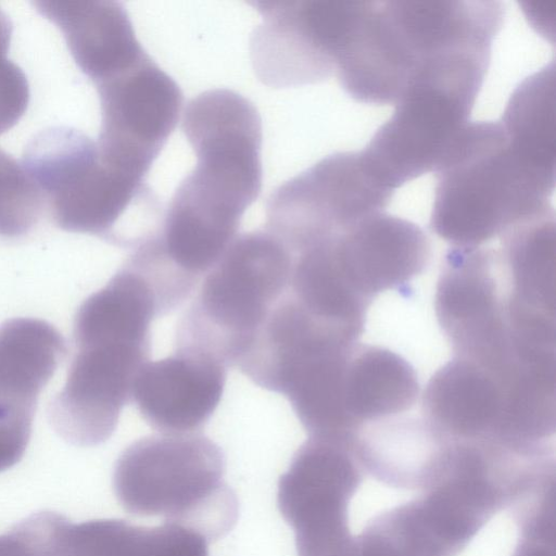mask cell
Here are the masks:
<instances>
[{"label":"cell","instance_id":"6","mask_svg":"<svg viewBox=\"0 0 556 556\" xmlns=\"http://www.w3.org/2000/svg\"><path fill=\"white\" fill-rule=\"evenodd\" d=\"M481 86L479 78L456 70L431 67L418 73L363 154L393 190L435 172L469 123Z\"/></svg>","mask_w":556,"mask_h":556},{"label":"cell","instance_id":"9","mask_svg":"<svg viewBox=\"0 0 556 556\" xmlns=\"http://www.w3.org/2000/svg\"><path fill=\"white\" fill-rule=\"evenodd\" d=\"M73 339L66 382L51 400L48 417L66 442L96 446L111 438L124 406L131 402L151 344L84 327H73Z\"/></svg>","mask_w":556,"mask_h":556},{"label":"cell","instance_id":"4","mask_svg":"<svg viewBox=\"0 0 556 556\" xmlns=\"http://www.w3.org/2000/svg\"><path fill=\"white\" fill-rule=\"evenodd\" d=\"M292 255L266 229L237 236L178 321L176 350L236 366L289 286Z\"/></svg>","mask_w":556,"mask_h":556},{"label":"cell","instance_id":"19","mask_svg":"<svg viewBox=\"0 0 556 556\" xmlns=\"http://www.w3.org/2000/svg\"><path fill=\"white\" fill-rule=\"evenodd\" d=\"M208 542L186 527L164 522L137 526L119 519L80 523L65 520L59 542L60 556H208Z\"/></svg>","mask_w":556,"mask_h":556},{"label":"cell","instance_id":"7","mask_svg":"<svg viewBox=\"0 0 556 556\" xmlns=\"http://www.w3.org/2000/svg\"><path fill=\"white\" fill-rule=\"evenodd\" d=\"M394 192L362 151L334 153L271 193L264 229L294 254L384 212Z\"/></svg>","mask_w":556,"mask_h":556},{"label":"cell","instance_id":"15","mask_svg":"<svg viewBox=\"0 0 556 556\" xmlns=\"http://www.w3.org/2000/svg\"><path fill=\"white\" fill-rule=\"evenodd\" d=\"M226 371L227 367L207 355L175 350L141 368L131 402L160 433L198 432L222 400Z\"/></svg>","mask_w":556,"mask_h":556},{"label":"cell","instance_id":"10","mask_svg":"<svg viewBox=\"0 0 556 556\" xmlns=\"http://www.w3.org/2000/svg\"><path fill=\"white\" fill-rule=\"evenodd\" d=\"M251 36L254 72L266 86L296 87L336 74L361 1H256Z\"/></svg>","mask_w":556,"mask_h":556},{"label":"cell","instance_id":"20","mask_svg":"<svg viewBox=\"0 0 556 556\" xmlns=\"http://www.w3.org/2000/svg\"><path fill=\"white\" fill-rule=\"evenodd\" d=\"M42 211L39 190L24 165L0 149V237L20 239L28 235Z\"/></svg>","mask_w":556,"mask_h":556},{"label":"cell","instance_id":"2","mask_svg":"<svg viewBox=\"0 0 556 556\" xmlns=\"http://www.w3.org/2000/svg\"><path fill=\"white\" fill-rule=\"evenodd\" d=\"M431 229L477 248L554 210L555 150L497 122L468 123L435 169Z\"/></svg>","mask_w":556,"mask_h":556},{"label":"cell","instance_id":"22","mask_svg":"<svg viewBox=\"0 0 556 556\" xmlns=\"http://www.w3.org/2000/svg\"><path fill=\"white\" fill-rule=\"evenodd\" d=\"M13 25L9 16L0 9V54H8Z\"/></svg>","mask_w":556,"mask_h":556},{"label":"cell","instance_id":"11","mask_svg":"<svg viewBox=\"0 0 556 556\" xmlns=\"http://www.w3.org/2000/svg\"><path fill=\"white\" fill-rule=\"evenodd\" d=\"M435 313L455 356L480 364L508 356L515 338L500 251L452 247L438 280Z\"/></svg>","mask_w":556,"mask_h":556},{"label":"cell","instance_id":"17","mask_svg":"<svg viewBox=\"0 0 556 556\" xmlns=\"http://www.w3.org/2000/svg\"><path fill=\"white\" fill-rule=\"evenodd\" d=\"M34 5L60 29L75 63L94 86L148 55L119 2L41 0Z\"/></svg>","mask_w":556,"mask_h":556},{"label":"cell","instance_id":"18","mask_svg":"<svg viewBox=\"0 0 556 556\" xmlns=\"http://www.w3.org/2000/svg\"><path fill=\"white\" fill-rule=\"evenodd\" d=\"M418 395L417 375L402 356L376 345L354 348L343 383L344 413L353 434L366 424L405 414Z\"/></svg>","mask_w":556,"mask_h":556},{"label":"cell","instance_id":"8","mask_svg":"<svg viewBox=\"0 0 556 556\" xmlns=\"http://www.w3.org/2000/svg\"><path fill=\"white\" fill-rule=\"evenodd\" d=\"M352 440L308 437L280 477L277 504L298 556H350L349 505L361 477Z\"/></svg>","mask_w":556,"mask_h":556},{"label":"cell","instance_id":"13","mask_svg":"<svg viewBox=\"0 0 556 556\" xmlns=\"http://www.w3.org/2000/svg\"><path fill=\"white\" fill-rule=\"evenodd\" d=\"M65 356L46 324L11 318L0 326V472L25 454L40 392Z\"/></svg>","mask_w":556,"mask_h":556},{"label":"cell","instance_id":"5","mask_svg":"<svg viewBox=\"0 0 556 556\" xmlns=\"http://www.w3.org/2000/svg\"><path fill=\"white\" fill-rule=\"evenodd\" d=\"M22 164L54 225L118 245L116 226L129 208L156 206L146 179L109 160L98 142L72 127L39 131Z\"/></svg>","mask_w":556,"mask_h":556},{"label":"cell","instance_id":"21","mask_svg":"<svg viewBox=\"0 0 556 556\" xmlns=\"http://www.w3.org/2000/svg\"><path fill=\"white\" fill-rule=\"evenodd\" d=\"M29 85L23 70L0 54V135L14 127L29 103Z\"/></svg>","mask_w":556,"mask_h":556},{"label":"cell","instance_id":"16","mask_svg":"<svg viewBox=\"0 0 556 556\" xmlns=\"http://www.w3.org/2000/svg\"><path fill=\"white\" fill-rule=\"evenodd\" d=\"M422 416L455 440L506 442L508 395L501 379L485 367L455 356L429 380Z\"/></svg>","mask_w":556,"mask_h":556},{"label":"cell","instance_id":"14","mask_svg":"<svg viewBox=\"0 0 556 556\" xmlns=\"http://www.w3.org/2000/svg\"><path fill=\"white\" fill-rule=\"evenodd\" d=\"M332 243L343 277L370 304L379 293L400 288L422 273L431 255L421 228L386 212L336 233Z\"/></svg>","mask_w":556,"mask_h":556},{"label":"cell","instance_id":"1","mask_svg":"<svg viewBox=\"0 0 556 556\" xmlns=\"http://www.w3.org/2000/svg\"><path fill=\"white\" fill-rule=\"evenodd\" d=\"M181 128L197 157L163 217L166 237L184 251L218 258L262 188V121L252 102L229 89L187 104Z\"/></svg>","mask_w":556,"mask_h":556},{"label":"cell","instance_id":"3","mask_svg":"<svg viewBox=\"0 0 556 556\" xmlns=\"http://www.w3.org/2000/svg\"><path fill=\"white\" fill-rule=\"evenodd\" d=\"M222 448L200 433H157L127 446L116 460L117 501L138 517H161L201 534L223 538L238 519L239 504L225 482Z\"/></svg>","mask_w":556,"mask_h":556},{"label":"cell","instance_id":"12","mask_svg":"<svg viewBox=\"0 0 556 556\" xmlns=\"http://www.w3.org/2000/svg\"><path fill=\"white\" fill-rule=\"evenodd\" d=\"M96 88L99 147L111 161L146 178L178 123L184 100L179 86L148 54Z\"/></svg>","mask_w":556,"mask_h":556}]
</instances>
